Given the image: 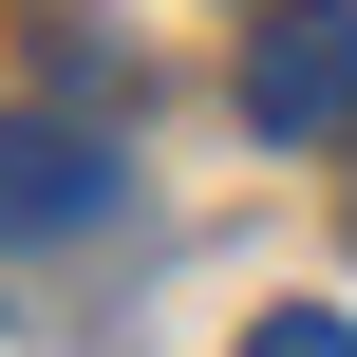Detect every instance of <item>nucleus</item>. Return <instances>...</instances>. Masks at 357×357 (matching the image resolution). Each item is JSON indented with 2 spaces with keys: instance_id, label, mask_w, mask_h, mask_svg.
I'll return each instance as SVG.
<instances>
[{
  "instance_id": "nucleus-1",
  "label": "nucleus",
  "mask_w": 357,
  "mask_h": 357,
  "mask_svg": "<svg viewBox=\"0 0 357 357\" xmlns=\"http://www.w3.org/2000/svg\"><path fill=\"white\" fill-rule=\"evenodd\" d=\"M245 132H282V151L357 132V0H264L245 19Z\"/></svg>"
},
{
  "instance_id": "nucleus-2",
  "label": "nucleus",
  "mask_w": 357,
  "mask_h": 357,
  "mask_svg": "<svg viewBox=\"0 0 357 357\" xmlns=\"http://www.w3.org/2000/svg\"><path fill=\"white\" fill-rule=\"evenodd\" d=\"M75 226H113V151L56 132V113H0V264L19 245H75Z\"/></svg>"
},
{
  "instance_id": "nucleus-3",
  "label": "nucleus",
  "mask_w": 357,
  "mask_h": 357,
  "mask_svg": "<svg viewBox=\"0 0 357 357\" xmlns=\"http://www.w3.org/2000/svg\"><path fill=\"white\" fill-rule=\"evenodd\" d=\"M245 357H357V320H339V301H264V320H245Z\"/></svg>"
}]
</instances>
